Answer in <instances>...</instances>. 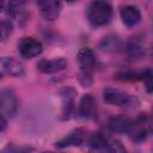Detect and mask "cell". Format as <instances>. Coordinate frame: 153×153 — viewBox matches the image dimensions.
Returning <instances> with one entry per match:
<instances>
[{
    "label": "cell",
    "mask_w": 153,
    "mask_h": 153,
    "mask_svg": "<svg viewBox=\"0 0 153 153\" xmlns=\"http://www.w3.org/2000/svg\"><path fill=\"white\" fill-rule=\"evenodd\" d=\"M112 18V7L106 0H93L87 8V19L94 27L106 25Z\"/></svg>",
    "instance_id": "cell-1"
},
{
    "label": "cell",
    "mask_w": 153,
    "mask_h": 153,
    "mask_svg": "<svg viewBox=\"0 0 153 153\" xmlns=\"http://www.w3.org/2000/svg\"><path fill=\"white\" fill-rule=\"evenodd\" d=\"M104 102L118 108L131 109L139 105V99L126 91H121L117 88H105L103 92Z\"/></svg>",
    "instance_id": "cell-2"
},
{
    "label": "cell",
    "mask_w": 153,
    "mask_h": 153,
    "mask_svg": "<svg viewBox=\"0 0 153 153\" xmlns=\"http://www.w3.org/2000/svg\"><path fill=\"white\" fill-rule=\"evenodd\" d=\"M131 140L134 141H143L151 134V120L147 115L141 114L135 120H130L128 129L126 131Z\"/></svg>",
    "instance_id": "cell-3"
},
{
    "label": "cell",
    "mask_w": 153,
    "mask_h": 153,
    "mask_svg": "<svg viewBox=\"0 0 153 153\" xmlns=\"http://www.w3.org/2000/svg\"><path fill=\"white\" fill-rule=\"evenodd\" d=\"M18 110V99L14 90L2 88L0 90V114L12 117Z\"/></svg>",
    "instance_id": "cell-4"
},
{
    "label": "cell",
    "mask_w": 153,
    "mask_h": 153,
    "mask_svg": "<svg viewBox=\"0 0 153 153\" xmlns=\"http://www.w3.org/2000/svg\"><path fill=\"white\" fill-rule=\"evenodd\" d=\"M78 62L81 69L82 78L91 79V73L96 66V56L90 48H82L78 53Z\"/></svg>",
    "instance_id": "cell-5"
},
{
    "label": "cell",
    "mask_w": 153,
    "mask_h": 153,
    "mask_svg": "<svg viewBox=\"0 0 153 153\" xmlns=\"http://www.w3.org/2000/svg\"><path fill=\"white\" fill-rule=\"evenodd\" d=\"M18 50L24 59H32L35 56H38L42 50V43L32 37H24L18 44Z\"/></svg>",
    "instance_id": "cell-6"
},
{
    "label": "cell",
    "mask_w": 153,
    "mask_h": 153,
    "mask_svg": "<svg viewBox=\"0 0 153 153\" xmlns=\"http://www.w3.org/2000/svg\"><path fill=\"white\" fill-rule=\"evenodd\" d=\"M24 73V67L22 62L13 57H0V79L6 75L10 76H20Z\"/></svg>",
    "instance_id": "cell-7"
},
{
    "label": "cell",
    "mask_w": 153,
    "mask_h": 153,
    "mask_svg": "<svg viewBox=\"0 0 153 153\" xmlns=\"http://www.w3.org/2000/svg\"><path fill=\"white\" fill-rule=\"evenodd\" d=\"M88 145L94 151H123L118 142L110 141L102 133H96L88 139Z\"/></svg>",
    "instance_id": "cell-8"
},
{
    "label": "cell",
    "mask_w": 153,
    "mask_h": 153,
    "mask_svg": "<svg viewBox=\"0 0 153 153\" xmlns=\"http://www.w3.org/2000/svg\"><path fill=\"white\" fill-rule=\"evenodd\" d=\"M30 0H10L7 5V13L16 19L19 24H23L27 20L29 13H27V5Z\"/></svg>",
    "instance_id": "cell-9"
},
{
    "label": "cell",
    "mask_w": 153,
    "mask_h": 153,
    "mask_svg": "<svg viewBox=\"0 0 153 153\" xmlns=\"http://www.w3.org/2000/svg\"><path fill=\"white\" fill-rule=\"evenodd\" d=\"M37 7L42 17L47 20H55L61 11L60 0H36Z\"/></svg>",
    "instance_id": "cell-10"
},
{
    "label": "cell",
    "mask_w": 153,
    "mask_h": 153,
    "mask_svg": "<svg viewBox=\"0 0 153 153\" xmlns=\"http://www.w3.org/2000/svg\"><path fill=\"white\" fill-rule=\"evenodd\" d=\"M97 102L91 94H85L79 103V115L84 118L92 120L97 116Z\"/></svg>",
    "instance_id": "cell-11"
},
{
    "label": "cell",
    "mask_w": 153,
    "mask_h": 153,
    "mask_svg": "<svg viewBox=\"0 0 153 153\" xmlns=\"http://www.w3.org/2000/svg\"><path fill=\"white\" fill-rule=\"evenodd\" d=\"M120 14H121V19H122L123 24L128 27L136 25L141 19L140 10L134 5H127V6L122 7Z\"/></svg>",
    "instance_id": "cell-12"
},
{
    "label": "cell",
    "mask_w": 153,
    "mask_h": 153,
    "mask_svg": "<svg viewBox=\"0 0 153 153\" xmlns=\"http://www.w3.org/2000/svg\"><path fill=\"white\" fill-rule=\"evenodd\" d=\"M67 61L63 57L59 59H51V60H41L37 63V68L43 73H56L59 71H62L66 68Z\"/></svg>",
    "instance_id": "cell-13"
},
{
    "label": "cell",
    "mask_w": 153,
    "mask_h": 153,
    "mask_svg": "<svg viewBox=\"0 0 153 153\" xmlns=\"http://www.w3.org/2000/svg\"><path fill=\"white\" fill-rule=\"evenodd\" d=\"M85 136L86 135L82 129H76V130L72 131L71 134H68L65 139L56 142V147L63 148V147H68V146H79L85 141Z\"/></svg>",
    "instance_id": "cell-14"
},
{
    "label": "cell",
    "mask_w": 153,
    "mask_h": 153,
    "mask_svg": "<svg viewBox=\"0 0 153 153\" xmlns=\"http://www.w3.org/2000/svg\"><path fill=\"white\" fill-rule=\"evenodd\" d=\"M130 118L124 117V116H116L112 117L109 122V127L112 131L115 133H126L129 126Z\"/></svg>",
    "instance_id": "cell-15"
},
{
    "label": "cell",
    "mask_w": 153,
    "mask_h": 153,
    "mask_svg": "<svg viewBox=\"0 0 153 153\" xmlns=\"http://www.w3.org/2000/svg\"><path fill=\"white\" fill-rule=\"evenodd\" d=\"M13 25L10 20H0V42L6 41L12 33Z\"/></svg>",
    "instance_id": "cell-16"
},
{
    "label": "cell",
    "mask_w": 153,
    "mask_h": 153,
    "mask_svg": "<svg viewBox=\"0 0 153 153\" xmlns=\"http://www.w3.org/2000/svg\"><path fill=\"white\" fill-rule=\"evenodd\" d=\"M6 127H7V121H6V118H5L2 115H0V131L5 130Z\"/></svg>",
    "instance_id": "cell-17"
},
{
    "label": "cell",
    "mask_w": 153,
    "mask_h": 153,
    "mask_svg": "<svg viewBox=\"0 0 153 153\" xmlns=\"http://www.w3.org/2000/svg\"><path fill=\"white\" fill-rule=\"evenodd\" d=\"M2 6H4V0H0V11L2 10Z\"/></svg>",
    "instance_id": "cell-18"
},
{
    "label": "cell",
    "mask_w": 153,
    "mask_h": 153,
    "mask_svg": "<svg viewBox=\"0 0 153 153\" xmlns=\"http://www.w3.org/2000/svg\"><path fill=\"white\" fill-rule=\"evenodd\" d=\"M66 1H68V2H74V1H78V0H66Z\"/></svg>",
    "instance_id": "cell-19"
}]
</instances>
